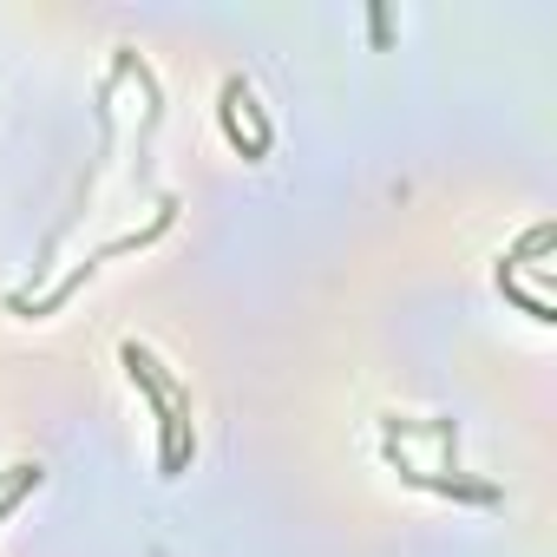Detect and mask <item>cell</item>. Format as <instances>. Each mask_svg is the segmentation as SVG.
I'll return each mask as SVG.
<instances>
[{"label": "cell", "instance_id": "obj_1", "mask_svg": "<svg viewBox=\"0 0 557 557\" xmlns=\"http://www.w3.org/2000/svg\"><path fill=\"white\" fill-rule=\"evenodd\" d=\"M223 132L243 158H262L269 151V119L256 112V92L243 79H223Z\"/></svg>", "mask_w": 557, "mask_h": 557}, {"label": "cell", "instance_id": "obj_2", "mask_svg": "<svg viewBox=\"0 0 557 557\" xmlns=\"http://www.w3.org/2000/svg\"><path fill=\"white\" fill-rule=\"evenodd\" d=\"M190 453H197V433H190V394H184V400L158 407V472L177 479L190 466Z\"/></svg>", "mask_w": 557, "mask_h": 557}, {"label": "cell", "instance_id": "obj_3", "mask_svg": "<svg viewBox=\"0 0 557 557\" xmlns=\"http://www.w3.org/2000/svg\"><path fill=\"white\" fill-rule=\"evenodd\" d=\"M119 361H125L132 387H138V394L151 400V413H158V407H171V400H184V387H177V381H171V374L158 368V355H151L145 342H125V348H119Z\"/></svg>", "mask_w": 557, "mask_h": 557}, {"label": "cell", "instance_id": "obj_4", "mask_svg": "<svg viewBox=\"0 0 557 557\" xmlns=\"http://www.w3.org/2000/svg\"><path fill=\"white\" fill-rule=\"evenodd\" d=\"M40 479H47V466H40V459H21V466L0 472V524L21 511V498H27V492H40Z\"/></svg>", "mask_w": 557, "mask_h": 557}]
</instances>
